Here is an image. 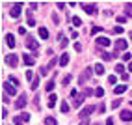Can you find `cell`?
<instances>
[{"instance_id": "obj_1", "label": "cell", "mask_w": 132, "mask_h": 125, "mask_svg": "<svg viewBox=\"0 0 132 125\" xmlns=\"http://www.w3.org/2000/svg\"><path fill=\"white\" fill-rule=\"evenodd\" d=\"M26 49L34 50V54H36V52H37V49H39V43H37V39H36V38H32V35H26Z\"/></svg>"}, {"instance_id": "obj_2", "label": "cell", "mask_w": 132, "mask_h": 125, "mask_svg": "<svg viewBox=\"0 0 132 125\" xmlns=\"http://www.w3.org/2000/svg\"><path fill=\"white\" fill-rule=\"evenodd\" d=\"M21 10H22V2H15V4L11 6V10H10V15L13 17V19H19Z\"/></svg>"}, {"instance_id": "obj_3", "label": "cell", "mask_w": 132, "mask_h": 125, "mask_svg": "<svg viewBox=\"0 0 132 125\" xmlns=\"http://www.w3.org/2000/svg\"><path fill=\"white\" fill-rule=\"evenodd\" d=\"M2 86H4V92H6L7 95H15V93H17V88L10 82V80H7V82H4Z\"/></svg>"}, {"instance_id": "obj_4", "label": "cell", "mask_w": 132, "mask_h": 125, "mask_svg": "<svg viewBox=\"0 0 132 125\" xmlns=\"http://www.w3.org/2000/svg\"><path fill=\"white\" fill-rule=\"evenodd\" d=\"M93 110H95V106H93V105H87V106H84V108H82V112H80V118H82V120H87V116H89Z\"/></svg>"}, {"instance_id": "obj_5", "label": "cell", "mask_w": 132, "mask_h": 125, "mask_svg": "<svg viewBox=\"0 0 132 125\" xmlns=\"http://www.w3.org/2000/svg\"><path fill=\"white\" fill-rule=\"evenodd\" d=\"M127 47H128V41L127 39H117L116 41V52L117 50H127Z\"/></svg>"}, {"instance_id": "obj_6", "label": "cell", "mask_w": 132, "mask_h": 125, "mask_svg": "<svg viewBox=\"0 0 132 125\" xmlns=\"http://www.w3.org/2000/svg\"><path fill=\"white\" fill-rule=\"evenodd\" d=\"M95 4H82V10L86 11V13H89V15H93V13H97V10H95Z\"/></svg>"}, {"instance_id": "obj_7", "label": "cell", "mask_w": 132, "mask_h": 125, "mask_svg": "<svg viewBox=\"0 0 132 125\" xmlns=\"http://www.w3.org/2000/svg\"><path fill=\"white\" fill-rule=\"evenodd\" d=\"M6 64H7V65H11V67H15V65H17V56L13 54V52L6 56Z\"/></svg>"}, {"instance_id": "obj_8", "label": "cell", "mask_w": 132, "mask_h": 125, "mask_svg": "<svg viewBox=\"0 0 132 125\" xmlns=\"http://www.w3.org/2000/svg\"><path fill=\"white\" fill-rule=\"evenodd\" d=\"M97 45H99V47H108L110 45V39L104 38V35H101V38H97Z\"/></svg>"}, {"instance_id": "obj_9", "label": "cell", "mask_w": 132, "mask_h": 125, "mask_svg": "<svg viewBox=\"0 0 132 125\" xmlns=\"http://www.w3.org/2000/svg\"><path fill=\"white\" fill-rule=\"evenodd\" d=\"M6 43H7V47H10V49H13V47L17 45V41H15V38H13V34H7V35H6Z\"/></svg>"}, {"instance_id": "obj_10", "label": "cell", "mask_w": 132, "mask_h": 125, "mask_svg": "<svg viewBox=\"0 0 132 125\" xmlns=\"http://www.w3.org/2000/svg\"><path fill=\"white\" fill-rule=\"evenodd\" d=\"M125 92H127V84H117L116 88H113V93H116V95H121Z\"/></svg>"}, {"instance_id": "obj_11", "label": "cell", "mask_w": 132, "mask_h": 125, "mask_svg": "<svg viewBox=\"0 0 132 125\" xmlns=\"http://www.w3.org/2000/svg\"><path fill=\"white\" fill-rule=\"evenodd\" d=\"M24 105H26V95H21L15 101V108H24Z\"/></svg>"}, {"instance_id": "obj_12", "label": "cell", "mask_w": 132, "mask_h": 125, "mask_svg": "<svg viewBox=\"0 0 132 125\" xmlns=\"http://www.w3.org/2000/svg\"><path fill=\"white\" fill-rule=\"evenodd\" d=\"M119 116H121L123 121H132V112H130V110H123Z\"/></svg>"}, {"instance_id": "obj_13", "label": "cell", "mask_w": 132, "mask_h": 125, "mask_svg": "<svg viewBox=\"0 0 132 125\" xmlns=\"http://www.w3.org/2000/svg\"><path fill=\"white\" fill-rule=\"evenodd\" d=\"M67 64H69V52H63V54H61V58H60V65L65 67Z\"/></svg>"}, {"instance_id": "obj_14", "label": "cell", "mask_w": 132, "mask_h": 125, "mask_svg": "<svg viewBox=\"0 0 132 125\" xmlns=\"http://www.w3.org/2000/svg\"><path fill=\"white\" fill-rule=\"evenodd\" d=\"M39 38L41 39H48V30L45 26H39Z\"/></svg>"}, {"instance_id": "obj_15", "label": "cell", "mask_w": 132, "mask_h": 125, "mask_svg": "<svg viewBox=\"0 0 132 125\" xmlns=\"http://www.w3.org/2000/svg\"><path fill=\"white\" fill-rule=\"evenodd\" d=\"M24 64L26 65H34V64H36V58H34V56H30V54H24Z\"/></svg>"}, {"instance_id": "obj_16", "label": "cell", "mask_w": 132, "mask_h": 125, "mask_svg": "<svg viewBox=\"0 0 132 125\" xmlns=\"http://www.w3.org/2000/svg\"><path fill=\"white\" fill-rule=\"evenodd\" d=\"M95 73H97V75H104V73H106V69H104L102 64H97V65H95Z\"/></svg>"}, {"instance_id": "obj_17", "label": "cell", "mask_w": 132, "mask_h": 125, "mask_svg": "<svg viewBox=\"0 0 132 125\" xmlns=\"http://www.w3.org/2000/svg\"><path fill=\"white\" fill-rule=\"evenodd\" d=\"M45 125H58V121L52 116H48V118H45Z\"/></svg>"}, {"instance_id": "obj_18", "label": "cell", "mask_w": 132, "mask_h": 125, "mask_svg": "<svg viewBox=\"0 0 132 125\" xmlns=\"http://www.w3.org/2000/svg\"><path fill=\"white\" fill-rule=\"evenodd\" d=\"M60 108H61V112L67 114V112H69V103H67V101H61V106H60Z\"/></svg>"}, {"instance_id": "obj_19", "label": "cell", "mask_w": 132, "mask_h": 125, "mask_svg": "<svg viewBox=\"0 0 132 125\" xmlns=\"http://www.w3.org/2000/svg\"><path fill=\"white\" fill-rule=\"evenodd\" d=\"M30 86H32V90H37V86H39V77H36V78H34Z\"/></svg>"}, {"instance_id": "obj_20", "label": "cell", "mask_w": 132, "mask_h": 125, "mask_svg": "<svg viewBox=\"0 0 132 125\" xmlns=\"http://www.w3.org/2000/svg\"><path fill=\"white\" fill-rule=\"evenodd\" d=\"M48 97H50V99H48V106L52 108V106H54V103H56V95H54V93H50Z\"/></svg>"}, {"instance_id": "obj_21", "label": "cell", "mask_w": 132, "mask_h": 125, "mask_svg": "<svg viewBox=\"0 0 132 125\" xmlns=\"http://www.w3.org/2000/svg\"><path fill=\"white\" fill-rule=\"evenodd\" d=\"M71 23H73V26H80V24H82L80 17H73V19H71Z\"/></svg>"}, {"instance_id": "obj_22", "label": "cell", "mask_w": 132, "mask_h": 125, "mask_svg": "<svg viewBox=\"0 0 132 125\" xmlns=\"http://www.w3.org/2000/svg\"><path fill=\"white\" fill-rule=\"evenodd\" d=\"M116 23H119V26H121L123 23H127V17H123V15H119V17H116Z\"/></svg>"}, {"instance_id": "obj_23", "label": "cell", "mask_w": 132, "mask_h": 125, "mask_svg": "<svg viewBox=\"0 0 132 125\" xmlns=\"http://www.w3.org/2000/svg\"><path fill=\"white\" fill-rule=\"evenodd\" d=\"M108 82L116 86V82H117V77H116V75H110V77H108Z\"/></svg>"}, {"instance_id": "obj_24", "label": "cell", "mask_w": 132, "mask_h": 125, "mask_svg": "<svg viewBox=\"0 0 132 125\" xmlns=\"http://www.w3.org/2000/svg\"><path fill=\"white\" fill-rule=\"evenodd\" d=\"M95 95H97V97H102V95H104V90H102L101 86H99V88L95 90Z\"/></svg>"}, {"instance_id": "obj_25", "label": "cell", "mask_w": 132, "mask_h": 125, "mask_svg": "<svg viewBox=\"0 0 132 125\" xmlns=\"http://www.w3.org/2000/svg\"><path fill=\"white\" fill-rule=\"evenodd\" d=\"M82 101H84V95L76 97V101H75V106H80V105H82Z\"/></svg>"}, {"instance_id": "obj_26", "label": "cell", "mask_w": 132, "mask_h": 125, "mask_svg": "<svg viewBox=\"0 0 132 125\" xmlns=\"http://www.w3.org/2000/svg\"><path fill=\"white\" fill-rule=\"evenodd\" d=\"M101 52H102V58L106 60V62H108V60H112V54H110V52H104V50H101Z\"/></svg>"}, {"instance_id": "obj_27", "label": "cell", "mask_w": 132, "mask_h": 125, "mask_svg": "<svg viewBox=\"0 0 132 125\" xmlns=\"http://www.w3.org/2000/svg\"><path fill=\"white\" fill-rule=\"evenodd\" d=\"M123 69H125V65H123V64H117V65H116V73H123Z\"/></svg>"}, {"instance_id": "obj_28", "label": "cell", "mask_w": 132, "mask_h": 125, "mask_svg": "<svg viewBox=\"0 0 132 125\" xmlns=\"http://www.w3.org/2000/svg\"><path fill=\"white\" fill-rule=\"evenodd\" d=\"M10 82H11V84H13L15 88H17V86H19V80H17L15 77H10Z\"/></svg>"}, {"instance_id": "obj_29", "label": "cell", "mask_w": 132, "mask_h": 125, "mask_svg": "<svg viewBox=\"0 0 132 125\" xmlns=\"http://www.w3.org/2000/svg\"><path fill=\"white\" fill-rule=\"evenodd\" d=\"M91 93H93V90H89V88H86V90H84V93H82V95H84V97H89Z\"/></svg>"}, {"instance_id": "obj_30", "label": "cell", "mask_w": 132, "mask_h": 125, "mask_svg": "<svg viewBox=\"0 0 132 125\" xmlns=\"http://www.w3.org/2000/svg\"><path fill=\"white\" fill-rule=\"evenodd\" d=\"M21 118H22V121H30V114L22 112V116H21Z\"/></svg>"}, {"instance_id": "obj_31", "label": "cell", "mask_w": 132, "mask_h": 125, "mask_svg": "<svg viewBox=\"0 0 132 125\" xmlns=\"http://www.w3.org/2000/svg\"><path fill=\"white\" fill-rule=\"evenodd\" d=\"M113 32H116V34H121V32H123V26H119V24L113 26Z\"/></svg>"}, {"instance_id": "obj_32", "label": "cell", "mask_w": 132, "mask_h": 125, "mask_svg": "<svg viewBox=\"0 0 132 125\" xmlns=\"http://www.w3.org/2000/svg\"><path fill=\"white\" fill-rule=\"evenodd\" d=\"M119 105H121V99H116V101H113V103H112V108H117V106H119Z\"/></svg>"}, {"instance_id": "obj_33", "label": "cell", "mask_w": 132, "mask_h": 125, "mask_svg": "<svg viewBox=\"0 0 132 125\" xmlns=\"http://www.w3.org/2000/svg\"><path fill=\"white\" fill-rule=\"evenodd\" d=\"M60 38H61V39H60V43H61V47H65V45H67V43H69V41H67L65 38H63V35H60Z\"/></svg>"}, {"instance_id": "obj_34", "label": "cell", "mask_w": 132, "mask_h": 125, "mask_svg": "<svg viewBox=\"0 0 132 125\" xmlns=\"http://www.w3.org/2000/svg\"><path fill=\"white\" fill-rule=\"evenodd\" d=\"M13 123L15 125H22V118H13Z\"/></svg>"}, {"instance_id": "obj_35", "label": "cell", "mask_w": 132, "mask_h": 125, "mask_svg": "<svg viewBox=\"0 0 132 125\" xmlns=\"http://www.w3.org/2000/svg\"><path fill=\"white\" fill-rule=\"evenodd\" d=\"M26 80H34V75H32V71H26Z\"/></svg>"}, {"instance_id": "obj_36", "label": "cell", "mask_w": 132, "mask_h": 125, "mask_svg": "<svg viewBox=\"0 0 132 125\" xmlns=\"http://www.w3.org/2000/svg\"><path fill=\"white\" fill-rule=\"evenodd\" d=\"M52 90H54V82H48L47 84V92H52Z\"/></svg>"}, {"instance_id": "obj_37", "label": "cell", "mask_w": 132, "mask_h": 125, "mask_svg": "<svg viewBox=\"0 0 132 125\" xmlns=\"http://www.w3.org/2000/svg\"><path fill=\"white\" fill-rule=\"evenodd\" d=\"M69 80H71V75H65V77H63V82H61V84H69Z\"/></svg>"}, {"instance_id": "obj_38", "label": "cell", "mask_w": 132, "mask_h": 125, "mask_svg": "<svg viewBox=\"0 0 132 125\" xmlns=\"http://www.w3.org/2000/svg\"><path fill=\"white\" fill-rule=\"evenodd\" d=\"M123 60H125V62H130V52H125V54H123Z\"/></svg>"}, {"instance_id": "obj_39", "label": "cell", "mask_w": 132, "mask_h": 125, "mask_svg": "<svg viewBox=\"0 0 132 125\" xmlns=\"http://www.w3.org/2000/svg\"><path fill=\"white\" fill-rule=\"evenodd\" d=\"M75 50H76V52L82 50V45H80V43H75Z\"/></svg>"}, {"instance_id": "obj_40", "label": "cell", "mask_w": 132, "mask_h": 125, "mask_svg": "<svg viewBox=\"0 0 132 125\" xmlns=\"http://www.w3.org/2000/svg\"><path fill=\"white\" fill-rule=\"evenodd\" d=\"M99 32H101L99 26H93V28H91V34H99Z\"/></svg>"}, {"instance_id": "obj_41", "label": "cell", "mask_w": 132, "mask_h": 125, "mask_svg": "<svg viewBox=\"0 0 132 125\" xmlns=\"http://www.w3.org/2000/svg\"><path fill=\"white\" fill-rule=\"evenodd\" d=\"M28 26H36V21H34L32 17H28Z\"/></svg>"}, {"instance_id": "obj_42", "label": "cell", "mask_w": 132, "mask_h": 125, "mask_svg": "<svg viewBox=\"0 0 132 125\" xmlns=\"http://www.w3.org/2000/svg\"><path fill=\"white\" fill-rule=\"evenodd\" d=\"M47 73H48V67H41V75H43V77H45Z\"/></svg>"}, {"instance_id": "obj_43", "label": "cell", "mask_w": 132, "mask_h": 125, "mask_svg": "<svg viewBox=\"0 0 132 125\" xmlns=\"http://www.w3.org/2000/svg\"><path fill=\"white\" fill-rule=\"evenodd\" d=\"M54 65H56V58H52V60H50V64H48V69H50V67H54Z\"/></svg>"}, {"instance_id": "obj_44", "label": "cell", "mask_w": 132, "mask_h": 125, "mask_svg": "<svg viewBox=\"0 0 132 125\" xmlns=\"http://www.w3.org/2000/svg\"><path fill=\"white\" fill-rule=\"evenodd\" d=\"M19 34H21V35H24V34H26V28H24V26H21V28H19Z\"/></svg>"}, {"instance_id": "obj_45", "label": "cell", "mask_w": 132, "mask_h": 125, "mask_svg": "<svg viewBox=\"0 0 132 125\" xmlns=\"http://www.w3.org/2000/svg\"><path fill=\"white\" fill-rule=\"evenodd\" d=\"M99 110H101V112H104V110H106V105H104V103H101V106H99Z\"/></svg>"}, {"instance_id": "obj_46", "label": "cell", "mask_w": 132, "mask_h": 125, "mask_svg": "<svg viewBox=\"0 0 132 125\" xmlns=\"http://www.w3.org/2000/svg\"><path fill=\"white\" fill-rule=\"evenodd\" d=\"M106 125H113V120H112V118H108V120H106Z\"/></svg>"}, {"instance_id": "obj_47", "label": "cell", "mask_w": 132, "mask_h": 125, "mask_svg": "<svg viewBox=\"0 0 132 125\" xmlns=\"http://www.w3.org/2000/svg\"><path fill=\"white\" fill-rule=\"evenodd\" d=\"M80 125H89V121H87V120H82V123Z\"/></svg>"}, {"instance_id": "obj_48", "label": "cell", "mask_w": 132, "mask_h": 125, "mask_svg": "<svg viewBox=\"0 0 132 125\" xmlns=\"http://www.w3.org/2000/svg\"><path fill=\"white\" fill-rule=\"evenodd\" d=\"M127 67H128V71H130V73H132V62H130V64H128Z\"/></svg>"}, {"instance_id": "obj_49", "label": "cell", "mask_w": 132, "mask_h": 125, "mask_svg": "<svg viewBox=\"0 0 132 125\" xmlns=\"http://www.w3.org/2000/svg\"><path fill=\"white\" fill-rule=\"evenodd\" d=\"M128 38H130V41H132V32H130V34H128Z\"/></svg>"}, {"instance_id": "obj_50", "label": "cell", "mask_w": 132, "mask_h": 125, "mask_svg": "<svg viewBox=\"0 0 132 125\" xmlns=\"http://www.w3.org/2000/svg\"><path fill=\"white\" fill-rule=\"evenodd\" d=\"M130 106H132V103H130Z\"/></svg>"}]
</instances>
